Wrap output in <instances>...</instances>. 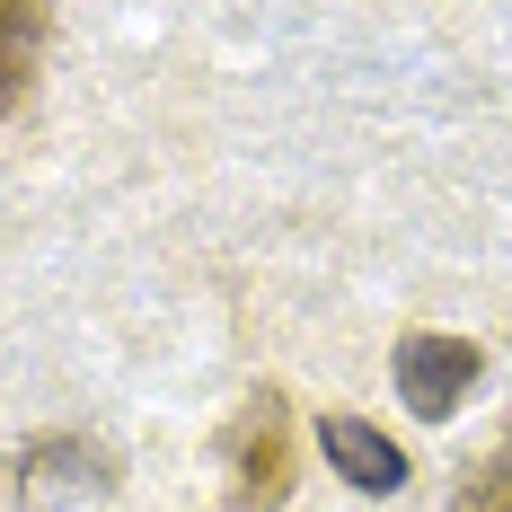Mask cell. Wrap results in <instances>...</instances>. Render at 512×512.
I'll return each mask as SVG.
<instances>
[{"label":"cell","mask_w":512,"mask_h":512,"mask_svg":"<svg viewBox=\"0 0 512 512\" xmlns=\"http://www.w3.org/2000/svg\"><path fill=\"white\" fill-rule=\"evenodd\" d=\"M292 495V407L274 389H256L239 424H230V504L239 512H274Z\"/></svg>","instance_id":"cell-1"},{"label":"cell","mask_w":512,"mask_h":512,"mask_svg":"<svg viewBox=\"0 0 512 512\" xmlns=\"http://www.w3.org/2000/svg\"><path fill=\"white\" fill-rule=\"evenodd\" d=\"M477 371H486V345H468V336H424V327L398 336V362H389L407 415H424V424H442V415L460 407L468 389H477Z\"/></svg>","instance_id":"cell-2"},{"label":"cell","mask_w":512,"mask_h":512,"mask_svg":"<svg viewBox=\"0 0 512 512\" xmlns=\"http://www.w3.org/2000/svg\"><path fill=\"white\" fill-rule=\"evenodd\" d=\"M318 451H327V468H336L354 495H398V486H407V451H398L389 433H371L362 415H318Z\"/></svg>","instance_id":"cell-3"},{"label":"cell","mask_w":512,"mask_h":512,"mask_svg":"<svg viewBox=\"0 0 512 512\" xmlns=\"http://www.w3.org/2000/svg\"><path fill=\"white\" fill-rule=\"evenodd\" d=\"M45 9L36 0H0V115H18L36 89V53H45Z\"/></svg>","instance_id":"cell-4"},{"label":"cell","mask_w":512,"mask_h":512,"mask_svg":"<svg viewBox=\"0 0 512 512\" xmlns=\"http://www.w3.org/2000/svg\"><path fill=\"white\" fill-rule=\"evenodd\" d=\"M27 486H36V495H89V486H106V460L89 442H45V451L27 460Z\"/></svg>","instance_id":"cell-5"},{"label":"cell","mask_w":512,"mask_h":512,"mask_svg":"<svg viewBox=\"0 0 512 512\" xmlns=\"http://www.w3.org/2000/svg\"><path fill=\"white\" fill-rule=\"evenodd\" d=\"M451 512H512V433L486 451V460L460 477V495H451Z\"/></svg>","instance_id":"cell-6"}]
</instances>
